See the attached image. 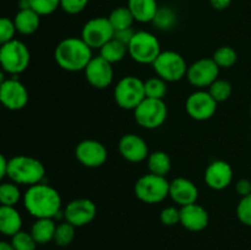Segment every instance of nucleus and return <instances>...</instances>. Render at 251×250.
<instances>
[{"instance_id":"obj_25","label":"nucleus","mask_w":251,"mask_h":250,"mask_svg":"<svg viewBox=\"0 0 251 250\" xmlns=\"http://www.w3.org/2000/svg\"><path fill=\"white\" fill-rule=\"evenodd\" d=\"M146 161L150 173L156 174V175L166 176L172 169L171 157L164 151L151 152Z\"/></svg>"},{"instance_id":"obj_6","label":"nucleus","mask_w":251,"mask_h":250,"mask_svg":"<svg viewBox=\"0 0 251 250\" xmlns=\"http://www.w3.org/2000/svg\"><path fill=\"white\" fill-rule=\"evenodd\" d=\"M135 196L149 205L159 203L169 196V181L166 176L145 174L140 176L134 186Z\"/></svg>"},{"instance_id":"obj_16","label":"nucleus","mask_w":251,"mask_h":250,"mask_svg":"<svg viewBox=\"0 0 251 250\" xmlns=\"http://www.w3.org/2000/svg\"><path fill=\"white\" fill-rule=\"evenodd\" d=\"M75 157L83 167L98 168L107 162L108 151L102 142L87 139L78 142L75 149Z\"/></svg>"},{"instance_id":"obj_10","label":"nucleus","mask_w":251,"mask_h":250,"mask_svg":"<svg viewBox=\"0 0 251 250\" xmlns=\"http://www.w3.org/2000/svg\"><path fill=\"white\" fill-rule=\"evenodd\" d=\"M114 37V28L108 17L98 16L90 19L81 29V38L92 49H100Z\"/></svg>"},{"instance_id":"obj_11","label":"nucleus","mask_w":251,"mask_h":250,"mask_svg":"<svg viewBox=\"0 0 251 250\" xmlns=\"http://www.w3.org/2000/svg\"><path fill=\"white\" fill-rule=\"evenodd\" d=\"M220 76V68L212 58H202L188 66L186 78L198 90L210 87Z\"/></svg>"},{"instance_id":"obj_37","label":"nucleus","mask_w":251,"mask_h":250,"mask_svg":"<svg viewBox=\"0 0 251 250\" xmlns=\"http://www.w3.org/2000/svg\"><path fill=\"white\" fill-rule=\"evenodd\" d=\"M237 217L243 225L251 227V194L240 198L237 205Z\"/></svg>"},{"instance_id":"obj_31","label":"nucleus","mask_w":251,"mask_h":250,"mask_svg":"<svg viewBox=\"0 0 251 250\" xmlns=\"http://www.w3.org/2000/svg\"><path fill=\"white\" fill-rule=\"evenodd\" d=\"M212 59L220 69H229L235 65L238 60V54L234 48L229 46H222L216 49Z\"/></svg>"},{"instance_id":"obj_23","label":"nucleus","mask_w":251,"mask_h":250,"mask_svg":"<svg viewBox=\"0 0 251 250\" xmlns=\"http://www.w3.org/2000/svg\"><path fill=\"white\" fill-rule=\"evenodd\" d=\"M126 6L129 7L135 21L140 24L152 22L159 7L157 0H127Z\"/></svg>"},{"instance_id":"obj_29","label":"nucleus","mask_w":251,"mask_h":250,"mask_svg":"<svg viewBox=\"0 0 251 250\" xmlns=\"http://www.w3.org/2000/svg\"><path fill=\"white\" fill-rule=\"evenodd\" d=\"M21 190L14 181L0 183V205L16 206L21 200Z\"/></svg>"},{"instance_id":"obj_24","label":"nucleus","mask_w":251,"mask_h":250,"mask_svg":"<svg viewBox=\"0 0 251 250\" xmlns=\"http://www.w3.org/2000/svg\"><path fill=\"white\" fill-rule=\"evenodd\" d=\"M56 223L54 218H36L29 233L38 245L48 244L53 242L55 234Z\"/></svg>"},{"instance_id":"obj_45","label":"nucleus","mask_w":251,"mask_h":250,"mask_svg":"<svg viewBox=\"0 0 251 250\" xmlns=\"http://www.w3.org/2000/svg\"><path fill=\"white\" fill-rule=\"evenodd\" d=\"M5 80H6V78H5V71L0 68V86H1V83L4 82Z\"/></svg>"},{"instance_id":"obj_38","label":"nucleus","mask_w":251,"mask_h":250,"mask_svg":"<svg viewBox=\"0 0 251 250\" xmlns=\"http://www.w3.org/2000/svg\"><path fill=\"white\" fill-rule=\"evenodd\" d=\"M159 220H161L162 225H167V227L180 225V208L176 207V206L164 207L159 213Z\"/></svg>"},{"instance_id":"obj_34","label":"nucleus","mask_w":251,"mask_h":250,"mask_svg":"<svg viewBox=\"0 0 251 250\" xmlns=\"http://www.w3.org/2000/svg\"><path fill=\"white\" fill-rule=\"evenodd\" d=\"M10 243L12 244L15 250H36L37 249V243L32 234L26 230H20L16 234L11 237Z\"/></svg>"},{"instance_id":"obj_2","label":"nucleus","mask_w":251,"mask_h":250,"mask_svg":"<svg viewBox=\"0 0 251 250\" xmlns=\"http://www.w3.org/2000/svg\"><path fill=\"white\" fill-rule=\"evenodd\" d=\"M92 50L81 37H68L59 42L54 49V60L65 71H83L93 58Z\"/></svg>"},{"instance_id":"obj_12","label":"nucleus","mask_w":251,"mask_h":250,"mask_svg":"<svg viewBox=\"0 0 251 250\" xmlns=\"http://www.w3.org/2000/svg\"><path fill=\"white\" fill-rule=\"evenodd\" d=\"M217 105L218 103L213 100L208 91L198 90L186 98L185 109L191 119L205 122L216 114Z\"/></svg>"},{"instance_id":"obj_8","label":"nucleus","mask_w":251,"mask_h":250,"mask_svg":"<svg viewBox=\"0 0 251 250\" xmlns=\"http://www.w3.org/2000/svg\"><path fill=\"white\" fill-rule=\"evenodd\" d=\"M188 66L184 56L174 50L161 51L152 64L156 75L167 82H176L185 77Z\"/></svg>"},{"instance_id":"obj_20","label":"nucleus","mask_w":251,"mask_h":250,"mask_svg":"<svg viewBox=\"0 0 251 250\" xmlns=\"http://www.w3.org/2000/svg\"><path fill=\"white\" fill-rule=\"evenodd\" d=\"M210 222L207 210L198 202L180 207V225L190 232H201Z\"/></svg>"},{"instance_id":"obj_18","label":"nucleus","mask_w":251,"mask_h":250,"mask_svg":"<svg viewBox=\"0 0 251 250\" xmlns=\"http://www.w3.org/2000/svg\"><path fill=\"white\" fill-rule=\"evenodd\" d=\"M203 179L206 185L212 190H223L228 188L233 181L232 166L222 159H216L206 167Z\"/></svg>"},{"instance_id":"obj_44","label":"nucleus","mask_w":251,"mask_h":250,"mask_svg":"<svg viewBox=\"0 0 251 250\" xmlns=\"http://www.w3.org/2000/svg\"><path fill=\"white\" fill-rule=\"evenodd\" d=\"M0 250H15L14 247L10 242H5V240H0Z\"/></svg>"},{"instance_id":"obj_22","label":"nucleus","mask_w":251,"mask_h":250,"mask_svg":"<svg viewBox=\"0 0 251 250\" xmlns=\"http://www.w3.org/2000/svg\"><path fill=\"white\" fill-rule=\"evenodd\" d=\"M41 17L34 10L22 9L17 11L14 17L16 31L24 36H31L38 31L41 26Z\"/></svg>"},{"instance_id":"obj_35","label":"nucleus","mask_w":251,"mask_h":250,"mask_svg":"<svg viewBox=\"0 0 251 250\" xmlns=\"http://www.w3.org/2000/svg\"><path fill=\"white\" fill-rule=\"evenodd\" d=\"M29 6L39 16H49L60 7V0H28Z\"/></svg>"},{"instance_id":"obj_14","label":"nucleus","mask_w":251,"mask_h":250,"mask_svg":"<svg viewBox=\"0 0 251 250\" xmlns=\"http://www.w3.org/2000/svg\"><path fill=\"white\" fill-rule=\"evenodd\" d=\"M64 220L76 228L92 222L97 216V206L90 199H75L64 208Z\"/></svg>"},{"instance_id":"obj_30","label":"nucleus","mask_w":251,"mask_h":250,"mask_svg":"<svg viewBox=\"0 0 251 250\" xmlns=\"http://www.w3.org/2000/svg\"><path fill=\"white\" fill-rule=\"evenodd\" d=\"M167 81L163 78L154 76L150 77L145 81V95L147 98H153V100H164L167 92H168V86Z\"/></svg>"},{"instance_id":"obj_28","label":"nucleus","mask_w":251,"mask_h":250,"mask_svg":"<svg viewBox=\"0 0 251 250\" xmlns=\"http://www.w3.org/2000/svg\"><path fill=\"white\" fill-rule=\"evenodd\" d=\"M108 20L114 28V32L119 31V29L130 28L135 22L134 16L127 6H118L113 9L108 16Z\"/></svg>"},{"instance_id":"obj_1","label":"nucleus","mask_w":251,"mask_h":250,"mask_svg":"<svg viewBox=\"0 0 251 250\" xmlns=\"http://www.w3.org/2000/svg\"><path fill=\"white\" fill-rule=\"evenodd\" d=\"M24 206L27 212L34 218H58L63 216L61 196L53 186L44 183L28 186L24 194Z\"/></svg>"},{"instance_id":"obj_21","label":"nucleus","mask_w":251,"mask_h":250,"mask_svg":"<svg viewBox=\"0 0 251 250\" xmlns=\"http://www.w3.org/2000/svg\"><path fill=\"white\" fill-rule=\"evenodd\" d=\"M21 229V213L15 208V206L0 205V234L12 237Z\"/></svg>"},{"instance_id":"obj_46","label":"nucleus","mask_w":251,"mask_h":250,"mask_svg":"<svg viewBox=\"0 0 251 250\" xmlns=\"http://www.w3.org/2000/svg\"><path fill=\"white\" fill-rule=\"evenodd\" d=\"M250 118H251V108H250Z\"/></svg>"},{"instance_id":"obj_32","label":"nucleus","mask_w":251,"mask_h":250,"mask_svg":"<svg viewBox=\"0 0 251 250\" xmlns=\"http://www.w3.org/2000/svg\"><path fill=\"white\" fill-rule=\"evenodd\" d=\"M75 232H76L75 225L66 222V221L60 222L59 225H56V229H55V234H54L53 242L55 243L58 247H61V248L69 247V245L74 242V239H75V234H76Z\"/></svg>"},{"instance_id":"obj_33","label":"nucleus","mask_w":251,"mask_h":250,"mask_svg":"<svg viewBox=\"0 0 251 250\" xmlns=\"http://www.w3.org/2000/svg\"><path fill=\"white\" fill-rule=\"evenodd\" d=\"M208 92H210V95L212 96V98L217 103L226 102V100L232 96V83L227 80H223V78H217V80L208 87Z\"/></svg>"},{"instance_id":"obj_4","label":"nucleus","mask_w":251,"mask_h":250,"mask_svg":"<svg viewBox=\"0 0 251 250\" xmlns=\"http://www.w3.org/2000/svg\"><path fill=\"white\" fill-rule=\"evenodd\" d=\"M31 61L29 49L24 42L12 39L0 46V68L10 75H20L27 70Z\"/></svg>"},{"instance_id":"obj_7","label":"nucleus","mask_w":251,"mask_h":250,"mask_svg":"<svg viewBox=\"0 0 251 250\" xmlns=\"http://www.w3.org/2000/svg\"><path fill=\"white\" fill-rule=\"evenodd\" d=\"M145 98V81L134 75L124 76L114 87L115 103L123 109L134 110Z\"/></svg>"},{"instance_id":"obj_42","label":"nucleus","mask_w":251,"mask_h":250,"mask_svg":"<svg viewBox=\"0 0 251 250\" xmlns=\"http://www.w3.org/2000/svg\"><path fill=\"white\" fill-rule=\"evenodd\" d=\"M233 0H210V5L215 10H218V11H222V10L228 9L232 4Z\"/></svg>"},{"instance_id":"obj_19","label":"nucleus","mask_w":251,"mask_h":250,"mask_svg":"<svg viewBox=\"0 0 251 250\" xmlns=\"http://www.w3.org/2000/svg\"><path fill=\"white\" fill-rule=\"evenodd\" d=\"M169 198L173 202L183 207L198 202L199 189L190 179L179 176L169 181Z\"/></svg>"},{"instance_id":"obj_41","label":"nucleus","mask_w":251,"mask_h":250,"mask_svg":"<svg viewBox=\"0 0 251 250\" xmlns=\"http://www.w3.org/2000/svg\"><path fill=\"white\" fill-rule=\"evenodd\" d=\"M235 190H237L238 195L240 198H244V196L250 195L251 194V180L249 179H239L235 184Z\"/></svg>"},{"instance_id":"obj_39","label":"nucleus","mask_w":251,"mask_h":250,"mask_svg":"<svg viewBox=\"0 0 251 250\" xmlns=\"http://www.w3.org/2000/svg\"><path fill=\"white\" fill-rule=\"evenodd\" d=\"M90 0H60V9L68 15H78L87 7Z\"/></svg>"},{"instance_id":"obj_9","label":"nucleus","mask_w":251,"mask_h":250,"mask_svg":"<svg viewBox=\"0 0 251 250\" xmlns=\"http://www.w3.org/2000/svg\"><path fill=\"white\" fill-rule=\"evenodd\" d=\"M134 117L140 126L153 130L164 124L168 117V108L163 100L146 97L134 109Z\"/></svg>"},{"instance_id":"obj_43","label":"nucleus","mask_w":251,"mask_h":250,"mask_svg":"<svg viewBox=\"0 0 251 250\" xmlns=\"http://www.w3.org/2000/svg\"><path fill=\"white\" fill-rule=\"evenodd\" d=\"M7 163H9V159H6L4 154L0 153V183L5 176H7Z\"/></svg>"},{"instance_id":"obj_17","label":"nucleus","mask_w":251,"mask_h":250,"mask_svg":"<svg viewBox=\"0 0 251 250\" xmlns=\"http://www.w3.org/2000/svg\"><path fill=\"white\" fill-rule=\"evenodd\" d=\"M118 149L120 156L130 163H140L146 161L150 154L147 142L136 134L123 135L119 140Z\"/></svg>"},{"instance_id":"obj_13","label":"nucleus","mask_w":251,"mask_h":250,"mask_svg":"<svg viewBox=\"0 0 251 250\" xmlns=\"http://www.w3.org/2000/svg\"><path fill=\"white\" fill-rule=\"evenodd\" d=\"M28 91L19 78H6L0 86V103L6 109H24L28 103Z\"/></svg>"},{"instance_id":"obj_15","label":"nucleus","mask_w":251,"mask_h":250,"mask_svg":"<svg viewBox=\"0 0 251 250\" xmlns=\"http://www.w3.org/2000/svg\"><path fill=\"white\" fill-rule=\"evenodd\" d=\"M83 73H85L86 81L97 90H104L109 87L114 78L113 64L103 59L100 55L93 56Z\"/></svg>"},{"instance_id":"obj_27","label":"nucleus","mask_w":251,"mask_h":250,"mask_svg":"<svg viewBox=\"0 0 251 250\" xmlns=\"http://www.w3.org/2000/svg\"><path fill=\"white\" fill-rule=\"evenodd\" d=\"M178 22V15L171 6H159L151 24L159 31H169Z\"/></svg>"},{"instance_id":"obj_40","label":"nucleus","mask_w":251,"mask_h":250,"mask_svg":"<svg viewBox=\"0 0 251 250\" xmlns=\"http://www.w3.org/2000/svg\"><path fill=\"white\" fill-rule=\"evenodd\" d=\"M135 32L136 31H134L132 27H130V28H125V29H119V31L114 32V38L127 46V44L130 43V41L132 39V37H134Z\"/></svg>"},{"instance_id":"obj_26","label":"nucleus","mask_w":251,"mask_h":250,"mask_svg":"<svg viewBox=\"0 0 251 250\" xmlns=\"http://www.w3.org/2000/svg\"><path fill=\"white\" fill-rule=\"evenodd\" d=\"M127 54V46L122 43L113 37L109 42L104 44L100 49V55L110 64H115L122 61Z\"/></svg>"},{"instance_id":"obj_5","label":"nucleus","mask_w":251,"mask_h":250,"mask_svg":"<svg viewBox=\"0 0 251 250\" xmlns=\"http://www.w3.org/2000/svg\"><path fill=\"white\" fill-rule=\"evenodd\" d=\"M161 51L158 38L149 31H136L127 44V54L130 58L142 65H152Z\"/></svg>"},{"instance_id":"obj_36","label":"nucleus","mask_w":251,"mask_h":250,"mask_svg":"<svg viewBox=\"0 0 251 250\" xmlns=\"http://www.w3.org/2000/svg\"><path fill=\"white\" fill-rule=\"evenodd\" d=\"M16 32L14 20L9 19L6 16L0 17V46L15 39Z\"/></svg>"},{"instance_id":"obj_3","label":"nucleus","mask_w":251,"mask_h":250,"mask_svg":"<svg viewBox=\"0 0 251 250\" xmlns=\"http://www.w3.org/2000/svg\"><path fill=\"white\" fill-rule=\"evenodd\" d=\"M46 175V168L39 159L19 154L9 159L7 178L17 185H34L42 183Z\"/></svg>"}]
</instances>
